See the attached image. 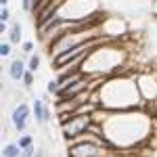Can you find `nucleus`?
I'll list each match as a JSON object with an SVG mask.
<instances>
[{
	"mask_svg": "<svg viewBox=\"0 0 157 157\" xmlns=\"http://www.w3.org/2000/svg\"><path fill=\"white\" fill-rule=\"evenodd\" d=\"M32 113H34V120H36V126H48L52 121V111H50V105L44 103L42 97H38L32 101Z\"/></svg>",
	"mask_w": 157,
	"mask_h": 157,
	"instance_id": "nucleus-5",
	"label": "nucleus"
},
{
	"mask_svg": "<svg viewBox=\"0 0 157 157\" xmlns=\"http://www.w3.org/2000/svg\"><path fill=\"white\" fill-rule=\"evenodd\" d=\"M59 90H61L59 80H57V78H50L48 82H46V92H50L52 97H57V94H59Z\"/></svg>",
	"mask_w": 157,
	"mask_h": 157,
	"instance_id": "nucleus-11",
	"label": "nucleus"
},
{
	"mask_svg": "<svg viewBox=\"0 0 157 157\" xmlns=\"http://www.w3.org/2000/svg\"><path fill=\"white\" fill-rule=\"evenodd\" d=\"M36 151H38V147H36V145H32V147H27V149H23L21 157H34V155H36Z\"/></svg>",
	"mask_w": 157,
	"mask_h": 157,
	"instance_id": "nucleus-17",
	"label": "nucleus"
},
{
	"mask_svg": "<svg viewBox=\"0 0 157 157\" xmlns=\"http://www.w3.org/2000/svg\"><path fill=\"white\" fill-rule=\"evenodd\" d=\"M34 4H36V0H21V9L25 13H34Z\"/></svg>",
	"mask_w": 157,
	"mask_h": 157,
	"instance_id": "nucleus-16",
	"label": "nucleus"
},
{
	"mask_svg": "<svg viewBox=\"0 0 157 157\" xmlns=\"http://www.w3.org/2000/svg\"><path fill=\"white\" fill-rule=\"evenodd\" d=\"M40 65H42V55L36 50L34 55H29V57H27V71L38 73V71H40Z\"/></svg>",
	"mask_w": 157,
	"mask_h": 157,
	"instance_id": "nucleus-9",
	"label": "nucleus"
},
{
	"mask_svg": "<svg viewBox=\"0 0 157 157\" xmlns=\"http://www.w3.org/2000/svg\"><path fill=\"white\" fill-rule=\"evenodd\" d=\"M6 73H9V78H11L15 84H21L23 82V75L27 73V61L13 59L9 63V67H6Z\"/></svg>",
	"mask_w": 157,
	"mask_h": 157,
	"instance_id": "nucleus-6",
	"label": "nucleus"
},
{
	"mask_svg": "<svg viewBox=\"0 0 157 157\" xmlns=\"http://www.w3.org/2000/svg\"><path fill=\"white\" fill-rule=\"evenodd\" d=\"M21 52L27 55V57L34 55V52H36V44H34L32 40H23V44H21Z\"/></svg>",
	"mask_w": 157,
	"mask_h": 157,
	"instance_id": "nucleus-13",
	"label": "nucleus"
},
{
	"mask_svg": "<svg viewBox=\"0 0 157 157\" xmlns=\"http://www.w3.org/2000/svg\"><path fill=\"white\" fill-rule=\"evenodd\" d=\"M34 117V113H32V105H27V103H19V105H15L11 111V126L15 128V132L17 134H23L27 130V124L29 120Z\"/></svg>",
	"mask_w": 157,
	"mask_h": 157,
	"instance_id": "nucleus-4",
	"label": "nucleus"
},
{
	"mask_svg": "<svg viewBox=\"0 0 157 157\" xmlns=\"http://www.w3.org/2000/svg\"><path fill=\"white\" fill-rule=\"evenodd\" d=\"M11 55H13V44L9 40H4V42L0 44V57H2V59H9Z\"/></svg>",
	"mask_w": 157,
	"mask_h": 157,
	"instance_id": "nucleus-12",
	"label": "nucleus"
},
{
	"mask_svg": "<svg viewBox=\"0 0 157 157\" xmlns=\"http://www.w3.org/2000/svg\"><path fill=\"white\" fill-rule=\"evenodd\" d=\"M0 6H9V0H0Z\"/></svg>",
	"mask_w": 157,
	"mask_h": 157,
	"instance_id": "nucleus-18",
	"label": "nucleus"
},
{
	"mask_svg": "<svg viewBox=\"0 0 157 157\" xmlns=\"http://www.w3.org/2000/svg\"><path fill=\"white\" fill-rule=\"evenodd\" d=\"M101 105L109 111H130V109H143L145 101L140 97V90L136 84V73L132 78L113 73L101 84L98 88Z\"/></svg>",
	"mask_w": 157,
	"mask_h": 157,
	"instance_id": "nucleus-2",
	"label": "nucleus"
},
{
	"mask_svg": "<svg viewBox=\"0 0 157 157\" xmlns=\"http://www.w3.org/2000/svg\"><path fill=\"white\" fill-rule=\"evenodd\" d=\"M11 9L9 6H0V23H9L11 25Z\"/></svg>",
	"mask_w": 157,
	"mask_h": 157,
	"instance_id": "nucleus-14",
	"label": "nucleus"
},
{
	"mask_svg": "<svg viewBox=\"0 0 157 157\" xmlns=\"http://www.w3.org/2000/svg\"><path fill=\"white\" fill-rule=\"evenodd\" d=\"M34 78H36V73H32V71H27V73L23 75V82H21V84H23L25 90H29V88L34 86Z\"/></svg>",
	"mask_w": 157,
	"mask_h": 157,
	"instance_id": "nucleus-15",
	"label": "nucleus"
},
{
	"mask_svg": "<svg viewBox=\"0 0 157 157\" xmlns=\"http://www.w3.org/2000/svg\"><path fill=\"white\" fill-rule=\"evenodd\" d=\"M6 36H9L6 40L11 42L13 46H21L23 44V25L19 21H11V27H9Z\"/></svg>",
	"mask_w": 157,
	"mask_h": 157,
	"instance_id": "nucleus-7",
	"label": "nucleus"
},
{
	"mask_svg": "<svg viewBox=\"0 0 157 157\" xmlns=\"http://www.w3.org/2000/svg\"><path fill=\"white\" fill-rule=\"evenodd\" d=\"M17 145L21 147V149H27V147H32V145H34V136H32L29 132L19 134V138H17Z\"/></svg>",
	"mask_w": 157,
	"mask_h": 157,
	"instance_id": "nucleus-10",
	"label": "nucleus"
},
{
	"mask_svg": "<svg viewBox=\"0 0 157 157\" xmlns=\"http://www.w3.org/2000/svg\"><path fill=\"white\" fill-rule=\"evenodd\" d=\"M21 153H23V149L17 145V140L15 143H6L2 147V157H21Z\"/></svg>",
	"mask_w": 157,
	"mask_h": 157,
	"instance_id": "nucleus-8",
	"label": "nucleus"
},
{
	"mask_svg": "<svg viewBox=\"0 0 157 157\" xmlns=\"http://www.w3.org/2000/svg\"><path fill=\"white\" fill-rule=\"evenodd\" d=\"M90 126H92V115H88V113H86V115H78V113H73L65 124H61L63 140H65V143L75 140L78 136H82V134L88 132Z\"/></svg>",
	"mask_w": 157,
	"mask_h": 157,
	"instance_id": "nucleus-3",
	"label": "nucleus"
},
{
	"mask_svg": "<svg viewBox=\"0 0 157 157\" xmlns=\"http://www.w3.org/2000/svg\"><path fill=\"white\" fill-rule=\"evenodd\" d=\"M153 132V115L143 109L130 111H111L103 121V136L113 151L134 153V149L143 147Z\"/></svg>",
	"mask_w": 157,
	"mask_h": 157,
	"instance_id": "nucleus-1",
	"label": "nucleus"
}]
</instances>
